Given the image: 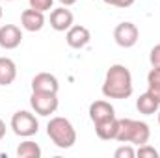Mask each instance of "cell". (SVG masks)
Segmentation results:
<instances>
[{"mask_svg":"<svg viewBox=\"0 0 160 158\" xmlns=\"http://www.w3.org/2000/svg\"><path fill=\"white\" fill-rule=\"evenodd\" d=\"M132 75L130 71L121 65V63H116V65H110V69L106 71V77H104V82H102V95L106 99H128L132 95Z\"/></svg>","mask_w":160,"mask_h":158,"instance_id":"6da1fadb","label":"cell"},{"mask_svg":"<svg viewBox=\"0 0 160 158\" xmlns=\"http://www.w3.org/2000/svg\"><path fill=\"white\" fill-rule=\"evenodd\" d=\"M151 138V130L149 125L143 121H136V119H119V128L116 134V141L119 143H132V145H145Z\"/></svg>","mask_w":160,"mask_h":158,"instance_id":"7a4b0ae2","label":"cell"},{"mask_svg":"<svg viewBox=\"0 0 160 158\" xmlns=\"http://www.w3.org/2000/svg\"><path fill=\"white\" fill-rule=\"evenodd\" d=\"M47 136L60 149H71L77 143V130L65 117H52L47 125Z\"/></svg>","mask_w":160,"mask_h":158,"instance_id":"3957f363","label":"cell"},{"mask_svg":"<svg viewBox=\"0 0 160 158\" xmlns=\"http://www.w3.org/2000/svg\"><path fill=\"white\" fill-rule=\"evenodd\" d=\"M11 128H13V132H15L17 136H21V138H30V136L38 134V130H39V121H38V117H36L32 112H28V110H19V112H15L13 117H11Z\"/></svg>","mask_w":160,"mask_h":158,"instance_id":"277c9868","label":"cell"},{"mask_svg":"<svg viewBox=\"0 0 160 158\" xmlns=\"http://www.w3.org/2000/svg\"><path fill=\"white\" fill-rule=\"evenodd\" d=\"M30 106L38 116H50L58 110L60 101H58V93H48V91H32L30 95Z\"/></svg>","mask_w":160,"mask_h":158,"instance_id":"5b68a950","label":"cell"},{"mask_svg":"<svg viewBox=\"0 0 160 158\" xmlns=\"http://www.w3.org/2000/svg\"><path fill=\"white\" fill-rule=\"evenodd\" d=\"M138 37H140V30L134 22H119L114 30V39L119 45L121 48H130L138 43Z\"/></svg>","mask_w":160,"mask_h":158,"instance_id":"8992f818","label":"cell"},{"mask_svg":"<svg viewBox=\"0 0 160 158\" xmlns=\"http://www.w3.org/2000/svg\"><path fill=\"white\" fill-rule=\"evenodd\" d=\"M22 32L15 24H2L0 26V47L6 50H13L21 45Z\"/></svg>","mask_w":160,"mask_h":158,"instance_id":"52a82bcc","label":"cell"},{"mask_svg":"<svg viewBox=\"0 0 160 158\" xmlns=\"http://www.w3.org/2000/svg\"><path fill=\"white\" fill-rule=\"evenodd\" d=\"M89 39H91V34H89V30H88L86 26H82V24H73V26L67 30V34H65L67 45H69L71 48H75V50L84 48V47L89 43Z\"/></svg>","mask_w":160,"mask_h":158,"instance_id":"ba28073f","label":"cell"},{"mask_svg":"<svg viewBox=\"0 0 160 158\" xmlns=\"http://www.w3.org/2000/svg\"><path fill=\"white\" fill-rule=\"evenodd\" d=\"M73 21H75V17H73V13L65 6L56 7V9L50 11V26L56 32H67L73 26Z\"/></svg>","mask_w":160,"mask_h":158,"instance_id":"9c48e42d","label":"cell"},{"mask_svg":"<svg viewBox=\"0 0 160 158\" xmlns=\"http://www.w3.org/2000/svg\"><path fill=\"white\" fill-rule=\"evenodd\" d=\"M21 24L26 32H39L45 26V13H41L38 9H24L21 13Z\"/></svg>","mask_w":160,"mask_h":158,"instance_id":"30bf717a","label":"cell"},{"mask_svg":"<svg viewBox=\"0 0 160 158\" xmlns=\"http://www.w3.org/2000/svg\"><path fill=\"white\" fill-rule=\"evenodd\" d=\"M110 117H116V110L108 101H95L89 104V119L93 125Z\"/></svg>","mask_w":160,"mask_h":158,"instance_id":"8fae6325","label":"cell"},{"mask_svg":"<svg viewBox=\"0 0 160 158\" xmlns=\"http://www.w3.org/2000/svg\"><path fill=\"white\" fill-rule=\"evenodd\" d=\"M60 82L50 73H38L32 78V91H48V93H58Z\"/></svg>","mask_w":160,"mask_h":158,"instance_id":"7c38bea8","label":"cell"},{"mask_svg":"<svg viewBox=\"0 0 160 158\" xmlns=\"http://www.w3.org/2000/svg\"><path fill=\"white\" fill-rule=\"evenodd\" d=\"M118 128H119V119L118 117H110V119H104V121L95 123V134L101 140H104V141L116 140Z\"/></svg>","mask_w":160,"mask_h":158,"instance_id":"4fadbf2b","label":"cell"},{"mask_svg":"<svg viewBox=\"0 0 160 158\" xmlns=\"http://www.w3.org/2000/svg\"><path fill=\"white\" fill-rule=\"evenodd\" d=\"M17 78V65L11 58H0V86H9Z\"/></svg>","mask_w":160,"mask_h":158,"instance_id":"5bb4252c","label":"cell"},{"mask_svg":"<svg viewBox=\"0 0 160 158\" xmlns=\"http://www.w3.org/2000/svg\"><path fill=\"white\" fill-rule=\"evenodd\" d=\"M160 108V102L149 93V91H145V93H142L140 97H138V101H136V110L140 112V114H143V116H153V114H157Z\"/></svg>","mask_w":160,"mask_h":158,"instance_id":"9a60e30c","label":"cell"},{"mask_svg":"<svg viewBox=\"0 0 160 158\" xmlns=\"http://www.w3.org/2000/svg\"><path fill=\"white\" fill-rule=\"evenodd\" d=\"M17 156L19 158H39L41 156V147L36 141L26 140V141L19 143V147H17Z\"/></svg>","mask_w":160,"mask_h":158,"instance_id":"2e32d148","label":"cell"},{"mask_svg":"<svg viewBox=\"0 0 160 158\" xmlns=\"http://www.w3.org/2000/svg\"><path fill=\"white\" fill-rule=\"evenodd\" d=\"M147 91L160 102V67H153L147 75Z\"/></svg>","mask_w":160,"mask_h":158,"instance_id":"e0dca14e","label":"cell"},{"mask_svg":"<svg viewBox=\"0 0 160 158\" xmlns=\"http://www.w3.org/2000/svg\"><path fill=\"white\" fill-rule=\"evenodd\" d=\"M136 156H140V158H158V151H157L155 147H151L149 143H145V145H140V147H138Z\"/></svg>","mask_w":160,"mask_h":158,"instance_id":"ac0fdd59","label":"cell"},{"mask_svg":"<svg viewBox=\"0 0 160 158\" xmlns=\"http://www.w3.org/2000/svg\"><path fill=\"white\" fill-rule=\"evenodd\" d=\"M28 4H30L32 9H38L41 13H45V11H50L52 9L54 0H28Z\"/></svg>","mask_w":160,"mask_h":158,"instance_id":"d6986e66","label":"cell"},{"mask_svg":"<svg viewBox=\"0 0 160 158\" xmlns=\"http://www.w3.org/2000/svg\"><path fill=\"white\" fill-rule=\"evenodd\" d=\"M114 156H116V158H134V156H136V151H134L130 145H125V143H123L121 147L116 149Z\"/></svg>","mask_w":160,"mask_h":158,"instance_id":"ffe728a7","label":"cell"},{"mask_svg":"<svg viewBox=\"0 0 160 158\" xmlns=\"http://www.w3.org/2000/svg\"><path fill=\"white\" fill-rule=\"evenodd\" d=\"M149 62L153 67H160V45H155L149 52Z\"/></svg>","mask_w":160,"mask_h":158,"instance_id":"44dd1931","label":"cell"},{"mask_svg":"<svg viewBox=\"0 0 160 158\" xmlns=\"http://www.w3.org/2000/svg\"><path fill=\"white\" fill-rule=\"evenodd\" d=\"M108 6H116V7H130L136 0H102Z\"/></svg>","mask_w":160,"mask_h":158,"instance_id":"7402d4cb","label":"cell"},{"mask_svg":"<svg viewBox=\"0 0 160 158\" xmlns=\"http://www.w3.org/2000/svg\"><path fill=\"white\" fill-rule=\"evenodd\" d=\"M4 136H6V123L0 119V140H4Z\"/></svg>","mask_w":160,"mask_h":158,"instance_id":"603a6c76","label":"cell"},{"mask_svg":"<svg viewBox=\"0 0 160 158\" xmlns=\"http://www.w3.org/2000/svg\"><path fill=\"white\" fill-rule=\"evenodd\" d=\"M60 4L67 7V6H73V4H77V0H60Z\"/></svg>","mask_w":160,"mask_h":158,"instance_id":"cb8c5ba5","label":"cell"},{"mask_svg":"<svg viewBox=\"0 0 160 158\" xmlns=\"http://www.w3.org/2000/svg\"><path fill=\"white\" fill-rule=\"evenodd\" d=\"M2 15H4V11H2V6H0V21H2Z\"/></svg>","mask_w":160,"mask_h":158,"instance_id":"d4e9b609","label":"cell"},{"mask_svg":"<svg viewBox=\"0 0 160 158\" xmlns=\"http://www.w3.org/2000/svg\"><path fill=\"white\" fill-rule=\"evenodd\" d=\"M157 114H158V125H160V108H158V112H157Z\"/></svg>","mask_w":160,"mask_h":158,"instance_id":"484cf974","label":"cell"},{"mask_svg":"<svg viewBox=\"0 0 160 158\" xmlns=\"http://www.w3.org/2000/svg\"><path fill=\"white\" fill-rule=\"evenodd\" d=\"M6 2H11V0H6Z\"/></svg>","mask_w":160,"mask_h":158,"instance_id":"4316f807","label":"cell"}]
</instances>
